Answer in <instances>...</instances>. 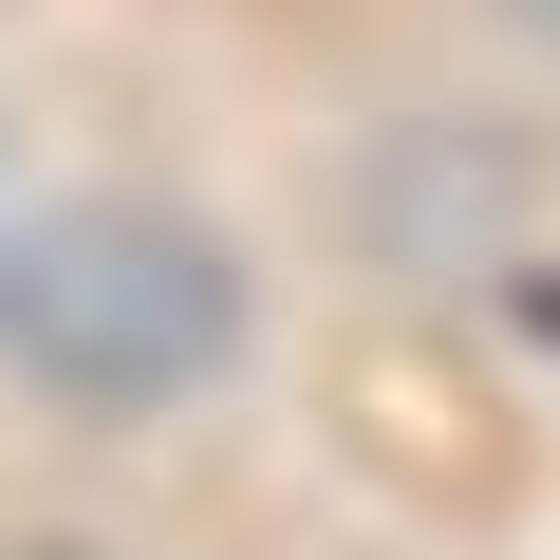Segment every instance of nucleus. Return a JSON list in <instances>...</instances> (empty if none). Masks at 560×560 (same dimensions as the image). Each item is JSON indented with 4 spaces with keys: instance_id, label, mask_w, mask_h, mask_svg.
I'll list each match as a JSON object with an SVG mask.
<instances>
[{
    "instance_id": "f257e3e1",
    "label": "nucleus",
    "mask_w": 560,
    "mask_h": 560,
    "mask_svg": "<svg viewBox=\"0 0 560 560\" xmlns=\"http://www.w3.org/2000/svg\"><path fill=\"white\" fill-rule=\"evenodd\" d=\"M0 337H20V374L57 411H168L187 374H224L243 280L168 206H57L20 261H0Z\"/></svg>"
},
{
    "instance_id": "f03ea898",
    "label": "nucleus",
    "mask_w": 560,
    "mask_h": 560,
    "mask_svg": "<svg viewBox=\"0 0 560 560\" xmlns=\"http://www.w3.org/2000/svg\"><path fill=\"white\" fill-rule=\"evenodd\" d=\"M523 20H541V38H560V0H523Z\"/></svg>"
}]
</instances>
